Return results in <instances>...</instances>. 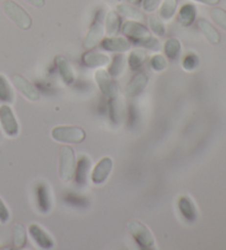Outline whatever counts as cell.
Instances as JSON below:
<instances>
[{
  "mask_svg": "<svg viewBox=\"0 0 226 250\" xmlns=\"http://www.w3.org/2000/svg\"><path fill=\"white\" fill-rule=\"evenodd\" d=\"M178 0H163L159 9V17L162 20H171L176 15Z\"/></svg>",
  "mask_w": 226,
  "mask_h": 250,
  "instance_id": "24",
  "label": "cell"
},
{
  "mask_svg": "<svg viewBox=\"0 0 226 250\" xmlns=\"http://www.w3.org/2000/svg\"><path fill=\"white\" fill-rule=\"evenodd\" d=\"M198 27L200 31L203 33V36L207 39V41L212 44H217L221 40L220 33L213 25L205 19H200L198 21Z\"/></svg>",
  "mask_w": 226,
  "mask_h": 250,
  "instance_id": "19",
  "label": "cell"
},
{
  "mask_svg": "<svg viewBox=\"0 0 226 250\" xmlns=\"http://www.w3.org/2000/svg\"><path fill=\"white\" fill-rule=\"evenodd\" d=\"M82 62L86 67H104L110 64L111 58L107 54L89 51L82 55Z\"/></svg>",
  "mask_w": 226,
  "mask_h": 250,
  "instance_id": "15",
  "label": "cell"
},
{
  "mask_svg": "<svg viewBox=\"0 0 226 250\" xmlns=\"http://www.w3.org/2000/svg\"><path fill=\"white\" fill-rule=\"evenodd\" d=\"M149 82V77H148L145 73H138L135 75L132 80L129 81V83L126 86L125 93L128 97H136L139 94H141L143 89L146 88V86Z\"/></svg>",
  "mask_w": 226,
  "mask_h": 250,
  "instance_id": "13",
  "label": "cell"
},
{
  "mask_svg": "<svg viewBox=\"0 0 226 250\" xmlns=\"http://www.w3.org/2000/svg\"><path fill=\"white\" fill-rule=\"evenodd\" d=\"M140 1H141V0H128V2L133 3V5H138V3Z\"/></svg>",
  "mask_w": 226,
  "mask_h": 250,
  "instance_id": "39",
  "label": "cell"
},
{
  "mask_svg": "<svg viewBox=\"0 0 226 250\" xmlns=\"http://www.w3.org/2000/svg\"><path fill=\"white\" fill-rule=\"evenodd\" d=\"M146 60V52L141 49H136L130 52L128 57V64L132 71H137L142 66Z\"/></svg>",
  "mask_w": 226,
  "mask_h": 250,
  "instance_id": "27",
  "label": "cell"
},
{
  "mask_svg": "<svg viewBox=\"0 0 226 250\" xmlns=\"http://www.w3.org/2000/svg\"><path fill=\"white\" fill-rule=\"evenodd\" d=\"M194 1L204 3V5H207V6H216L221 0H194Z\"/></svg>",
  "mask_w": 226,
  "mask_h": 250,
  "instance_id": "38",
  "label": "cell"
},
{
  "mask_svg": "<svg viewBox=\"0 0 226 250\" xmlns=\"http://www.w3.org/2000/svg\"><path fill=\"white\" fill-rule=\"evenodd\" d=\"M55 65L58 68V72L61 76V79L67 85H71L75 81V74L71 66V64L68 63L67 58L63 55H56L55 57Z\"/></svg>",
  "mask_w": 226,
  "mask_h": 250,
  "instance_id": "14",
  "label": "cell"
},
{
  "mask_svg": "<svg viewBox=\"0 0 226 250\" xmlns=\"http://www.w3.org/2000/svg\"><path fill=\"white\" fill-rule=\"evenodd\" d=\"M141 45L147 47V49H149V50H153V51H158L160 49V42H159V40H158V39L154 38V37L148 38L147 40L143 42Z\"/></svg>",
  "mask_w": 226,
  "mask_h": 250,
  "instance_id": "36",
  "label": "cell"
},
{
  "mask_svg": "<svg viewBox=\"0 0 226 250\" xmlns=\"http://www.w3.org/2000/svg\"><path fill=\"white\" fill-rule=\"evenodd\" d=\"M90 167V160L88 157H82L79 162H77V167H75V179L76 182L81 187L85 185L86 181H88V172Z\"/></svg>",
  "mask_w": 226,
  "mask_h": 250,
  "instance_id": "21",
  "label": "cell"
},
{
  "mask_svg": "<svg viewBox=\"0 0 226 250\" xmlns=\"http://www.w3.org/2000/svg\"><path fill=\"white\" fill-rule=\"evenodd\" d=\"M117 12L118 15L126 17L130 20H136V21H140L143 19V14L141 11H139L136 8H134L129 5H126V3H119L117 6Z\"/></svg>",
  "mask_w": 226,
  "mask_h": 250,
  "instance_id": "25",
  "label": "cell"
},
{
  "mask_svg": "<svg viewBox=\"0 0 226 250\" xmlns=\"http://www.w3.org/2000/svg\"><path fill=\"white\" fill-rule=\"evenodd\" d=\"M12 82H14L16 88L18 89L25 98L29 99L30 102H37L40 99V94H39L36 86L32 83H30V82L23 75H14L12 76Z\"/></svg>",
  "mask_w": 226,
  "mask_h": 250,
  "instance_id": "9",
  "label": "cell"
},
{
  "mask_svg": "<svg viewBox=\"0 0 226 250\" xmlns=\"http://www.w3.org/2000/svg\"><path fill=\"white\" fill-rule=\"evenodd\" d=\"M121 32L136 44H142L148 38L151 37L150 31L146 25L136 20H128L121 25Z\"/></svg>",
  "mask_w": 226,
  "mask_h": 250,
  "instance_id": "5",
  "label": "cell"
},
{
  "mask_svg": "<svg viewBox=\"0 0 226 250\" xmlns=\"http://www.w3.org/2000/svg\"><path fill=\"white\" fill-rule=\"evenodd\" d=\"M199 57L194 52H189L184 55L183 60H182V67L185 71L191 72L194 71L199 65Z\"/></svg>",
  "mask_w": 226,
  "mask_h": 250,
  "instance_id": "30",
  "label": "cell"
},
{
  "mask_svg": "<svg viewBox=\"0 0 226 250\" xmlns=\"http://www.w3.org/2000/svg\"><path fill=\"white\" fill-rule=\"evenodd\" d=\"M163 50L166 57L171 61H175L181 54V43L177 38H169L164 43Z\"/></svg>",
  "mask_w": 226,
  "mask_h": 250,
  "instance_id": "23",
  "label": "cell"
},
{
  "mask_svg": "<svg viewBox=\"0 0 226 250\" xmlns=\"http://www.w3.org/2000/svg\"><path fill=\"white\" fill-rule=\"evenodd\" d=\"M0 125L8 137L18 136L19 124L9 105L3 104L0 106Z\"/></svg>",
  "mask_w": 226,
  "mask_h": 250,
  "instance_id": "8",
  "label": "cell"
},
{
  "mask_svg": "<svg viewBox=\"0 0 226 250\" xmlns=\"http://www.w3.org/2000/svg\"><path fill=\"white\" fill-rule=\"evenodd\" d=\"M30 5H32L37 8H42L45 5V0H25Z\"/></svg>",
  "mask_w": 226,
  "mask_h": 250,
  "instance_id": "37",
  "label": "cell"
},
{
  "mask_svg": "<svg viewBox=\"0 0 226 250\" xmlns=\"http://www.w3.org/2000/svg\"><path fill=\"white\" fill-rule=\"evenodd\" d=\"M125 57L123 54H116L114 58H113V61L111 63L110 67H108V74H110L113 79H116L118 77L121 73L125 70Z\"/></svg>",
  "mask_w": 226,
  "mask_h": 250,
  "instance_id": "26",
  "label": "cell"
},
{
  "mask_svg": "<svg viewBox=\"0 0 226 250\" xmlns=\"http://www.w3.org/2000/svg\"><path fill=\"white\" fill-rule=\"evenodd\" d=\"M65 201H67V203L77 206V208H82V206L86 205L85 198L80 195H75V194H68V195L65 196Z\"/></svg>",
  "mask_w": 226,
  "mask_h": 250,
  "instance_id": "33",
  "label": "cell"
},
{
  "mask_svg": "<svg viewBox=\"0 0 226 250\" xmlns=\"http://www.w3.org/2000/svg\"><path fill=\"white\" fill-rule=\"evenodd\" d=\"M130 42L123 37H108L101 41V47L107 52L124 53L130 49Z\"/></svg>",
  "mask_w": 226,
  "mask_h": 250,
  "instance_id": "10",
  "label": "cell"
},
{
  "mask_svg": "<svg viewBox=\"0 0 226 250\" xmlns=\"http://www.w3.org/2000/svg\"><path fill=\"white\" fill-rule=\"evenodd\" d=\"M14 243L16 248H23L27 244V234L23 224H16L14 228Z\"/></svg>",
  "mask_w": 226,
  "mask_h": 250,
  "instance_id": "29",
  "label": "cell"
},
{
  "mask_svg": "<svg viewBox=\"0 0 226 250\" xmlns=\"http://www.w3.org/2000/svg\"><path fill=\"white\" fill-rule=\"evenodd\" d=\"M148 25L151 31H153L156 36L163 37L166 34V27H164V23L162 22L161 18H159L157 16H149L147 19Z\"/></svg>",
  "mask_w": 226,
  "mask_h": 250,
  "instance_id": "28",
  "label": "cell"
},
{
  "mask_svg": "<svg viewBox=\"0 0 226 250\" xmlns=\"http://www.w3.org/2000/svg\"><path fill=\"white\" fill-rule=\"evenodd\" d=\"M75 154L69 146H61L59 152V176L63 182H69L75 175Z\"/></svg>",
  "mask_w": 226,
  "mask_h": 250,
  "instance_id": "1",
  "label": "cell"
},
{
  "mask_svg": "<svg viewBox=\"0 0 226 250\" xmlns=\"http://www.w3.org/2000/svg\"><path fill=\"white\" fill-rule=\"evenodd\" d=\"M168 62L162 54H155L150 60V67L155 72H162L167 68Z\"/></svg>",
  "mask_w": 226,
  "mask_h": 250,
  "instance_id": "31",
  "label": "cell"
},
{
  "mask_svg": "<svg viewBox=\"0 0 226 250\" xmlns=\"http://www.w3.org/2000/svg\"><path fill=\"white\" fill-rule=\"evenodd\" d=\"M37 203L41 213L46 214L50 212L52 208L50 191L45 183H40L37 187Z\"/></svg>",
  "mask_w": 226,
  "mask_h": 250,
  "instance_id": "17",
  "label": "cell"
},
{
  "mask_svg": "<svg viewBox=\"0 0 226 250\" xmlns=\"http://www.w3.org/2000/svg\"><path fill=\"white\" fill-rule=\"evenodd\" d=\"M211 17L214 22L226 31V11L222 8H213L211 10Z\"/></svg>",
  "mask_w": 226,
  "mask_h": 250,
  "instance_id": "32",
  "label": "cell"
},
{
  "mask_svg": "<svg viewBox=\"0 0 226 250\" xmlns=\"http://www.w3.org/2000/svg\"><path fill=\"white\" fill-rule=\"evenodd\" d=\"M113 169V161L111 158H103L94 167L92 173V182L96 185L103 184L107 180Z\"/></svg>",
  "mask_w": 226,
  "mask_h": 250,
  "instance_id": "12",
  "label": "cell"
},
{
  "mask_svg": "<svg viewBox=\"0 0 226 250\" xmlns=\"http://www.w3.org/2000/svg\"><path fill=\"white\" fill-rule=\"evenodd\" d=\"M10 219V213L7 206L3 203V201L0 198V223L6 224L9 222Z\"/></svg>",
  "mask_w": 226,
  "mask_h": 250,
  "instance_id": "34",
  "label": "cell"
},
{
  "mask_svg": "<svg viewBox=\"0 0 226 250\" xmlns=\"http://www.w3.org/2000/svg\"><path fill=\"white\" fill-rule=\"evenodd\" d=\"M128 229L141 249H156V241L154 236L146 225H143L142 223L138 221H132L128 223Z\"/></svg>",
  "mask_w": 226,
  "mask_h": 250,
  "instance_id": "3",
  "label": "cell"
},
{
  "mask_svg": "<svg viewBox=\"0 0 226 250\" xmlns=\"http://www.w3.org/2000/svg\"><path fill=\"white\" fill-rule=\"evenodd\" d=\"M2 9L5 11L8 18L14 21L19 28L23 30H28L31 28V17L17 2L12 1V0H5L2 2Z\"/></svg>",
  "mask_w": 226,
  "mask_h": 250,
  "instance_id": "2",
  "label": "cell"
},
{
  "mask_svg": "<svg viewBox=\"0 0 226 250\" xmlns=\"http://www.w3.org/2000/svg\"><path fill=\"white\" fill-rule=\"evenodd\" d=\"M160 0H142V9L147 12H154L159 6Z\"/></svg>",
  "mask_w": 226,
  "mask_h": 250,
  "instance_id": "35",
  "label": "cell"
},
{
  "mask_svg": "<svg viewBox=\"0 0 226 250\" xmlns=\"http://www.w3.org/2000/svg\"><path fill=\"white\" fill-rule=\"evenodd\" d=\"M52 138L63 144H81L85 139V132L75 126H58L52 130Z\"/></svg>",
  "mask_w": 226,
  "mask_h": 250,
  "instance_id": "4",
  "label": "cell"
},
{
  "mask_svg": "<svg viewBox=\"0 0 226 250\" xmlns=\"http://www.w3.org/2000/svg\"><path fill=\"white\" fill-rule=\"evenodd\" d=\"M94 76L99 90H101L104 96L110 99L117 98V96H118V87H117L115 80L108 74L107 71L99 68L95 72Z\"/></svg>",
  "mask_w": 226,
  "mask_h": 250,
  "instance_id": "6",
  "label": "cell"
},
{
  "mask_svg": "<svg viewBox=\"0 0 226 250\" xmlns=\"http://www.w3.org/2000/svg\"><path fill=\"white\" fill-rule=\"evenodd\" d=\"M29 235L31 236L34 243L42 249H51L54 247V241L51 236L37 224H31L29 226Z\"/></svg>",
  "mask_w": 226,
  "mask_h": 250,
  "instance_id": "11",
  "label": "cell"
},
{
  "mask_svg": "<svg viewBox=\"0 0 226 250\" xmlns=\"http://www.w3.org/2000/svg\"><path fill=\"white\" fill-rule=\"evenodd\" d=\"M103 11H98V14L95 17L94 21L90 24L89 32L84 39V47L86 50L93 49L99 42L103 40L104 37V24H103Z\"/></svg>",
  "mask_w": 226,
  "mask_h": 250,
  "instance_id": "7",
  "label": "cell"
},
{
  "mask_svg": "<svg viewBox=\"0 0 226 250\" xmlns=\"http://www.w3.org/2000/svg\"><path fill=\"white\" fill-rule=\"evenodd\" d=\"M0 102L7 105L12 104L15 102L14 89H12L6 77L1 74H0Z\"/></svg>",
  "mask_w": 226,
  "mask_h": 250,
  "instance_id": "22",
  "label": "cell"
},
{
  "mask_svg": "<svg viewBox=\"0 0 226 250\" xmlns=\"http://www.w3.org/2000/svg\"><path fill=\"white\" fill-rule=\"evenodd\" d=\"M197 18V9L192 3H184L182 5L179 14H178V20L183 27H190Z\"/></svg>",
  "mask_w": 226,
  "mask_h": 250,
  "instance_id": "18",
  "label": "cell"
},
{
  "mask_svg": "<svg viewBox=\"0 0 226 250\" xmlns=\"http://www.w3.org/2000/svg\"><path fill=\"white\" fill-rule=\"evenodd\" d=\"M120 23L121 21L118 12H116L114 10L108 11L105 18V32L107 36H116V33L118 32L120 29Z\"/></svg>",
  "mask_w": 226,
  "mask_h": 250,
  "instance_id": "20",
  "label": "cell"
},
{
  "mask_svg": "<svg viewBox=\"0 0 226 250\" xmlns=\"http://www.w3.org/2000/svg\"><path fill=\"white\" fill-rule=\"evenodd\" d=\"M178 208L182 216L188 223H194L198 218V213L197 208L193 204L192 200L189 196H181L178 201Z\"/></svg>",
  "mask_w": 226,
  "mask_h": 250,
  "instance_id": "16",
  "label": "cell"
}]
</instances>
